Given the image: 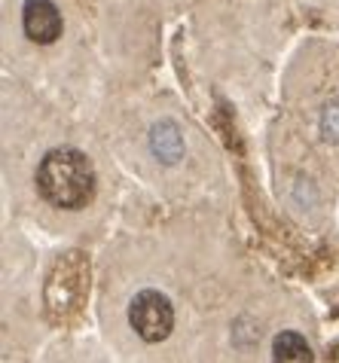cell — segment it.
<instances>
[{
	"label": "cell",
	"instance_id": "cell-6",
	"mask_svg": "<svg viewBox=\"0 0 339 363\" xmlns=\"http://www.w3.org/2000/svg\"><path fill=\"white\" fill-rule=\"evenodd\" d=\"M321 132H324V138L330 140V144H339V101H333V104L324 107V113H321Z\"/></svg>",
	"mask_w": 339,
	"mask_h": 363
},
{
	"label": "cell",
	"instance_id": "cell-5",
	"mask_svg": "<svg viewBox=\"0 0 339 363\" xmlns=\"http://www.w3.org/2000/svg\"><path fill=\"white\" fill-rule=\"evenodd\" d=\"M272 357L284 360V363H309L312 360V348H309V342L300 333L284 330V333H278L272 342Z\"/></svg>",
	"mask_w": 339,
	"mask_h": 363
},
{
	"label": "cell",
	"instance_id": "cell-4",
	"mask_svg": "<svg viewBox=\"0 0 339 363\" xmlns=\"http://www.w3.org/2000/svg\"><path fill=\"white\" fill-rule=\"evenodd\" d=\"M150 153L165 165H174L184 159V135L174 119H159L150 128Z\"/></svg>",
	"mask_w": 339,
	"mask_h": 363
},
{
	"label": "cell",
	"instance_id": "cell-2",
	"mask_svg": "<svg viewBox=\"0 0 339 363\" xmlns=\"http://www.w3.org/2000/svg\"><path fill=\"white\" fill-rule=\"evenodd\" d=\"M128 324L138 333V339L150 342H165L174 330V306L172 299L159 290H141L132 306H128Z\"/></svg>",
	"mask_w": 339,
	"mask_h": 363
},
{
	"label": "cell",
	"instance_id": "cell-1",
	"mask_svg": "<svg viewBox=\"0 0 339 363\" xmlns=\"http://www.w3.org/2000/svg\"><path fill=\"white\" fill-rule=\"evenodd\" d=\"M37 189L49 205L77 211L95 193V168L89 156L74 147L49 150L37 168Z\"/></svg>",
	"mask_w": 339,
	"mask_h": 363
},
{
	"label": "cell",
	"instance_id": "cell-3",
	"mask_svg": "<svg viewBox=\"0 0 339 363\" xmlns=\"http://www.w3.org/2000/svg\"><path fill=\"white\" fill-rule=\"evenodd\" d=\"M22 28L28 40H34L40 46H52L65 31L62 13L52 0H25L22 6Z\"/></svg>",
	"mask_w": 339,
	"mask_h": 363
}]
</instances>
